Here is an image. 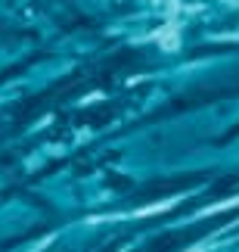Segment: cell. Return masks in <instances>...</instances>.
Returning a JSON list of instances; mask_svg holds the SVG:
<instances>
[{"mask_svg":"<svg viewBox=\"0 0 239 252\" xmlns=\"http://www.w3.org/2000/svg\"><path fill=\"white\" fill-rule=\"evenodd\" d=\"M233 218H239V209H227V212H217V215L205 218V221H196L184 230H168V234H159L149 246H143L140 252H184L186 246H193L196 240H202L208 234H214L217 227L230 224Z\"/></svg>","mask_w":239,"mask_h":252,"instance_id":"1","label":"cell"},{"mask_svg":"<svg viewBox=\"0 0 239 252\" xmlns=\"http://www.w3.org/2000/svg\"><path fill=\"white\" fill-rule=\"evenodd\" d=\"M208 171H189V174H177V178H161L159 184H152V187H146L140 193V202H152V199H165V196H174V193L180 190H189L196 187L199 181H205Z\"/></svg>","mask_w":239,"mask_h":252,"instance_id":"2","label":"cell"},{"mask_svg":"<svg viewBox=\"0 0 239 252\" xmlns=\"http://www.w3.org/2000/svg\"><path fill=\"white\" fill-rule=\"evenodd\" d=\"M230 193H239V171H233V174H224L221 181H214V187L205 193V199H208V202H214V199H224V196H230Z\"/></svg>","mask_w":239,"mask_h":252,"instance_id":"3","label":"cell"}]
</instances>
